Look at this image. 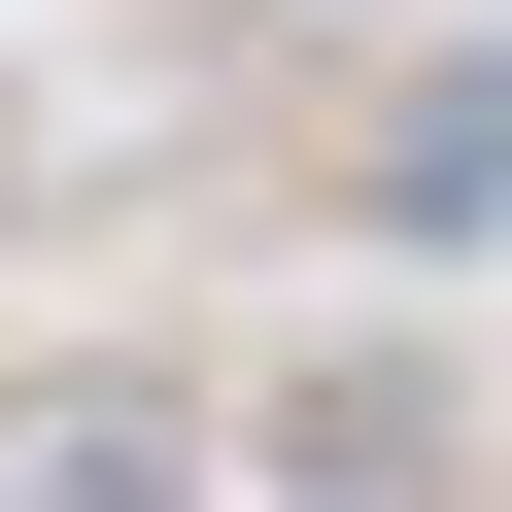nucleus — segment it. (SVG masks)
I'll list each match as a JSON object with an SVG mask.
<instances>
[{
	"label": "nucleus",
	"mask_w": 512,
	"mask_h": 512,
	"mask_svg": "<svg viewBox=\"0 0 512 512\" xmlns=\"http://www.w3.org/2000/svg\"><path fill=\"white\" fill-rule=\"evenodd\" d=\"M0 512H205V410L171 376H0Z\"/></svg>",
	"instance_id": "nucleus-1"
}]
</instances>
